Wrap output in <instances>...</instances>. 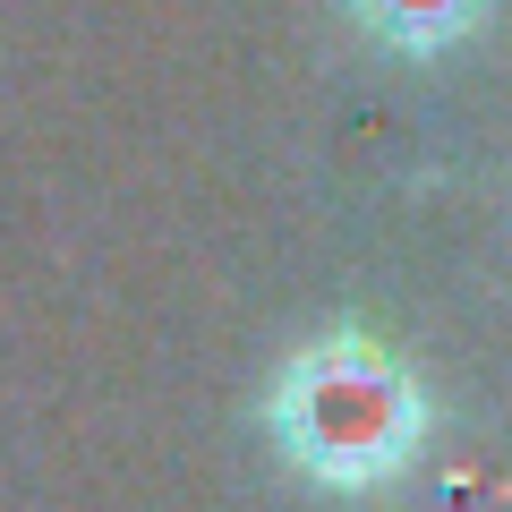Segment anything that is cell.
<instances>
[{
    "instance_id": "obj_1",
    "label": "cell",
    "mask_w": 512,
    "mask_h": 512,
    "mask_svg": "<svg viewBox=\"0 0 512 512\" xmlns=\"http://www.w3.org/2000/svg\"><path fill=\"white\" fill-rule=\"evenodd\" d=\"M265 436H274V453L308 487L376 495L427 444V384L376 333L333 325L274 367V384H265Z\"/></svg>"
},
{
    "instance_id": "obj_2",
    "label": "cell",
    "mask_w": 512,
    "mask_h": 512,
    "mask_svg": "<svg viewBox=\"0 0 512 512\" xmlns=\"http://www.w3.org/2000/svg\"><path fill=\"white\" fill-rule=\"evenodd\" d=\"M342 9L384 43V52L427 60V52H453L461 35H478L495 0H342Z\"/></svg>"
}]
</instances>
